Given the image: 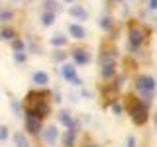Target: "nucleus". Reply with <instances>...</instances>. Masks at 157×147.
I'll use <instances>...</instances> for the list:
<instances>
[{
    "mask_svg": "<svg viewBox=\"0 0 157 147\" xmlns=\"http://www.w3.org/2000/svg\"><path fill=\"white\" fill-rule=\"evenodd\" d=\"M155 86H157V82H155V78L151 75H140L136 78V92L144 98L145 104H149V102L153 100Z\"/></svg>",
    "mask_w": 157,
    "mask_h": 147,
    "instance_id": "f257e3e1",
    "label": "nucleus"
},
{
    "mask_svg": "<svg viewBox=\"0 0 157 147\" xmlns=\"http://www.w3.org/2000/svg\"><path fill=\"white\" fill-rule=\"evenodd\" d=\"M132 100L128 102V114H130L132 118V122H134L136 126H144L145 122H147V104L145 102H141V100H136L134 96H130Z\"/></svg>",
    "mask_w": 157,
    "mask_h": 147,
    "instance_id": "f03ea898",
    "label": "nucleus"
},
{
    "mask_svg": "<svg viewBox=\"0 0 157 147\" xmlns=\"http://www.w3.org/2000/svg\"><path fill=\"white\" fill-rule=\"evenodd\" d=\"M145 39H147L145 29L141 28L140 24L130 22V26H128V45H130L132 51H134V49H140L145 43Z\"/></svg>",
    "mask_w": 157,
    "mask_h": 147,
    "instance_id": "7ed1b4c3",
    "label": "nucleus"
},
{
    "mask_svg": "<svg viewBox=\"0 0 157 147\" xmlns=\"http://www.w3.org/2000/svg\"><path fill=\"white\" fill-rule=\"evenodd\" d=\"M24 122H26V130H28V134H32V135H39L41 134V130H43V120L39 118L33 110H28L24 112Z\"/></svg>",
    "mask_w": 157,
    "mask_h": 147,
    "instance_id": "20e7f679",
    "label": "nucleus"
},
{
    "mask_svg": "<svg viewBox=\"0 0 157 147\" xmlns=\"http://www.w3.org/2000/svg\"><path fill=\"white\" fill-rule=\"evenodd\" d=\"M71 57H73V61H75V65H78V67H85L92 61L90 53H88L86 49H73Z\"/></svg>",
    "mask_w": 157,
    "mask_h": 147,
    "instance_id": "39448f33",
    "label": "nucleus"
},
{
    "mask_svg": "<svg viewBox=\"0 0 157 147\" xmlns=\"http://www.w3.org/2000/svg\"><path fill=\"white\" fill-rule=\"evenodd\" d=\"M43 143L45 145H55L57 139H59V127L57 126H47V130H43Z\"/></svg>",
    "mask_w": 157,
    "mask_h": 147,
    "instance_id": "423d86ee",
    "label": "nucleus"
},
{
    "mask_svg": "<svg viewBox=\"0 0 157 147\" xmlns=\"http://www.w3.org/2000/svg\"><path fill=\"white\" fill-rule=\"evenodd\" d=\"M69 14H71L75 20H81V22L88 20V10L85 6H81V4H73V6L69 8Z\"/></svg>",
    "mask_w": 157,
    "mask_h": 147,
    "instance_id": "0eeeda50",
    "label": "nucleus"
},
{
    "mask_svg": "<svg viewBox=\"0 0 157 147\" xmlns=\"http://www.w3.org/2000/svg\"><path fill=\"white\" fill-rule=\"evenodd\" d=\"M59 75L65 78V81L71 82L73 78L77 77V67H75V65H71V63H63L61 69H59Z\"/></svg>",
    "mask_w": 157,
    "mask_h": 147,
    "instance_id": "6e6552de",
    "label": "nucleus"
},
{
    "mask_svg": "<svg viewBox=\"0 0 157 147\" xmlns=\"http://www.w3.org/2000/svg\"><path fill=\"white\" fill-rule=\"evenodd\" d=\"M77 143V124L69 127V131L63 135V147H75Z\"/></svg>",
    "mask_w": 157,
    "mask_h": 147,
    "instance_id": "1a4fd4ad",
    "label": "nucleus"
},
{
    "mask_svg": "<svg viewBox=\"0 0 157 147\" xmlns=\"http://www.w3.org/2000/svg\"><path fill=\"white\" fill-rule=\"evenodd\" d=\"M32 82H36L37 86H47L49 85V73H45V71H36L32 75Z\"/></svg>",
    "mask_w": 157,
    "mask_h": 147,
    "instance_id": "9d476101",
    "label": "nucleus"
},
{
    "mask_svg": "<svg viewBox=\"0 0 157 147\" xmlns=\"http://www.w3.org/2000/svg\"><path fill=\"white\" fill-rule=\"evenodd\" d=\"M57 120H59V124H63L65 127H71V126L77 124V122L73 120V116H71V112H69V110H61L57 114Z\"/></svg>",
    "mask_w": 157,
    "mask_h": 147,
    "instance_id": "9b49d317",
    "label": "nucleus"
},
{
    "mask_svg": "<svg viewBox=\"0 0 157 147\" xmlns=\"http://www.w3.org/2000/svg\"><path fill=\"white\" fill-rule=\"evenodd\" d=\"M69 33L75 39H85L86 37V29L82 26H78V24H71V26H69Z\"/></svg>",
    "mask_w": 157,
    "mask_h": 147,
    "instance_id": "f8f14e48",
    "label": "nucleus"
},
{
    "mask_svg": "<svg viewBox=\"0 0 157 147\" xmlns=\"http://www.w3.org/2000/svg\"><path fill=\"white\" fill-rule=\"evenodd\" d=\"M14 145H16V147H29L28 135L22 134V131H16V134H14Z\"/></svg>",
    "mask_w": 157,
    "mask_h": 147,
    "instance_id": "ddd939ff",
    "label": "nucleus"
},
{
    "mask_svg": "<svg viewBox=\"0 0 157 147\" xmlns=\"http://www.w3.org/2000/svg\"><path fill=\"white\" fill-rule=\"evenodd\" d=\"M14 10H10V8H2L0 10V24H10L14 20Z\"/></svg>",
    "mask_w": 157,
    "mask_h": 147,
    "instance_id": "4468645a",
    "label": "nucleus"
},
{
    "mask_svg": "<svg viewBox=\"0 0 157 147\" xmlns=\"http://www.w3.org/2000/svg\"><path fill=\"white\" fill-rule=\"evenodd\" d=\"M53 22H55V12H49V10H43V14H41V26H53Z\"/></svg>",
    "mask_w": 157,
    "mask_h": 147,
    "instance_id": "2eb2a0df",
    "label": "nucleus"
},
{
    "mask_svg": "<svg viewBox=\"0 0 157 147\" xmlns=\"http://www.w3.org/2000/svg\"><path fill=\"white\" fill-rule=\"evenodd\" d=\"M49 43H51V47H65L67 45V37L61 36V33H55V36L49 39Z\"/></svg>",
    "mask_w": 157,
    "mask_h": 147,
    "instance_id": "dca6fc26",
    "label": "nucleus"
},
{
    "mask_svg": "<svg viewBox=\"0 0 157 147\" xmlns=\"http://www.w3.org/2000/svg\"><path fill=\"white\" fill-rule=\"evenodd\" d=\"M98 26H100L102 29H104V32H110V29H112V26H114V22H112V18L108 16V14H104V16H102L100 20H98Z\"/></svg>",
    "mask_w": 157,
    "mask_h": 147,
    "instance_id": "f3484780",
    "label": "nucleus"
},
{
    "mask_svg": "<svg viewBox=\"0 0 157 147\" xmlns=\"http://www.w3.org/2000/svg\"><path fill=\"white\" fill-rule=\"evenodd\" d=\"M14 37H16V32H14L12 28H2L0 29V39H2V41H12Z\"/></svg>",
    "mask_w": 157,
    "mask_h": 147,
    "instance_id": "a211bd4d",
    "label": "nucleus"
},
{
    "mask_svg": "<svg viewBox=\"0 0 157 147\" xmlns=\"http://www.w3.org/2000/svg\"><path fill=\"white\" fill-rule=\"evenodd\" d=\"M10 108H12L14 116H24V108H22V102L16 100V98H10Z\"/></svg>",
    "mask_w": 157,
    "mask_h": 147,
    "instance_id": "6ab92c4d",
    "label": "nucleus"
},
{
    "mask_svg": "<svg viewBox=\"0 0 157 147\" xmlns=\"http://www.w3.org/2000/svg\"><path fill=\"white\" fill-rule=\"evenodd\" d=\"M51 59H53V61H55V63H63V61H65V59H67V53L63 51V49L55 47V51L51 53Z\"/></svg>",
    "mask_w": 157,
    "mask_h": 147,
    "instance_id": "aec40b11",
    "label": "nucleus"
},
{
    "mask_svg": "<svg viewBox=\"0 0 157 147\" xmlns=\"http://www.w3.org/2000/svg\"><path fill=\"white\" fill-rule=\"evenodd\" d=\"M12 47H14V51H26V43H24L22 39H18V37L12 39Z\"/></svg>",
    "mask_w": 157,
    "mask_h": 147,
    "instance_id": "412c9836",
    "label": "nucleus"
},
{
    "mask_svg": "<svg viewBox=\"0 0 157 147\" xmlns=\"http://www.w3.org/2000/svg\"><path fill=\"white\" fill-rule=\"evenodd\" d=\"M110 108H112V112H114V114H116V116H120V114H122V112H124V106H122V104H120V102H114V100H112V102H110Z\"/></svg>",
    "mask_w": 157,
    "mask_h": 147,
    "instance_id": "4be33fe9",
    "label": "nucleus"
},
{
    "mask_svg": "<svg viewBox=\"0 0 157 147\" xmlns=\"http://www.w3.org/2000/svg\"><path fill=\"white\" fill-rule=\"evenodd\" d=\"M43 8L49 10V12H55V10H57V2H55V0H43Z\"/></svg>",
    "mask_w": 157,
    "mask_h": 147,
    "instance_id": "5701e85b",
    "label": "nucleus"
},
{
    "mask_svg": "<svg viewBox=\"0 0 157 147\" xmlns=\"http://www.w3.org/2000/svg\"><path fill=\"white\" fill-rule=\"evenodd\" d=\"M26 51H14V61L16 63H26Z\"/></svg>",
    "mask_w": 157,
    "mask_h": 147,
    "instance_id": "b1692460",
    "label": "nucleus"
},
{
    "mask_svg": "<svg viewBox=\"0 0 157 147\" xmlns=\"http://www.w3.org/2000/svg\"><path fill=\"white\" fill-rule=\"evenodd\" d=\"M8 139V127L6 126H0V141Z\"/></svg>",
    "mask_w": 157,
    "mask_h": 147,
    "instance_id": "393cba45",
    "label": "nucleus"
},
{
    "mask_svg": "<svg viewBox=\"0 0 157 147\" xmlns=\"http://www.w3.org/2000/svg\"><path fill=\"white\" fill-rule=\"evenodd\" d=\"M147 10L155 12V10H157V0H149V2H147Z\"/></svg>",
    "mask_w": 157,
    "mask_h": 147,
    "instance_id": "a878e982",
    "label": "nucleus"
},
{
    "mask_svg": "<svg viewBox=\"0 0 157 147\" xmlns=\"http://www.w3.org/2000/svg\"><path fill=\"white\" fill-rule=\"evenodd\" d=\"M126 147H136V137L134 135H128V145Z\"/></svg>",
    "mask_w": 157,
    "mask_h": 147,
    "instance_id": "bb28decb",
    "label": "nucleus"
},
{
    "mask_svg": "<svg viewBox=\"0 0 157 147\" xmlns=\"http://www.w3.org/2000/svg\"><path fill=\"white\" fill-rule=\"evenodd\" d=\"M71 85H75V86H81V85H82V81H81L78 77H75V78L71 81Z\"/></svg>",
    "mask_w": 157,
    "mask_h": 147,
    "instance_id": "cd10ccee",
    "label": "nucleus"
},
{
    "mask_svg": "<svg viewBox=\"0 0 157 147\" xmlns=\"http://www.w3.org/2000/svg\"><path fill=\"white\" fill-rule=\"evenodd\" d=\"M53 100H55V102H61V94H59V90L53 92Z\"/></svg>",
    "mask_w": 157,
    "mask_h": 147,
    "instance_id": "c85d7f7f",
    "label": "nucleus"
},
{
    "mask_svg": "<svg viewBox=\"0 0 157 147\" xmlns=\"http://www.w3.org/2000/svg\"><path fill=\"white\" fill-rule=\"evenodd\" d=\"M63 2H69V4H73V2H75V0H63Z\"/></svg>",
    "mask_w": 157,
    "mask_h": 147,
    "instance_id": "c756f323",
    "label": "nucleus"
},
{
    "mask_svg": "<svg viewBox=\"0 0 157 147\" xmlns=\"http://www.w3.org/2000/svg\"><path fill=\"white\" fill-rule=\"evenodd\" d=\"M86 147H92V143H86ZM94 147H96V145H94Z\"/></svg>",
    "mask_w": 157,
    "mask_h": 147,
    "instance_id": "7c9ffc66",
    "label": "nucleus"
},
{
    "mask_svg": "<svg viewBox=\"0 0 157 147\" xmlns=\"http://www.w3.org/2000/svg\"><path fill=\"white\" fill-rule=\"evenodd\" d=\"M155 126H157V114H155Z\"/></svg>",
    "mask_w": 157,
    "mask_h": 147,
    "instance_id": "2f4dec72",
    "label": "nucleus"
},
{
    "mask_svg": "<svg viewBox=\"0 0 157 147\" xmlns=\"http://www.w3.org/2000/svg\"><path fill=\"white\" fill-rule=\"evenodd\" d=\"M114 2H124V0H114Z\"/></svg>",
    "mask_w": 157,
    "mask_h": 147,
    "instance_id": "473e14b6",
    "label": "nucleus"
},
{
    "mask_svg": "<svg viewBox=\"0 0 157 147\" xmlns=\"http://www.w3.org/2000/svg\"><path fill=\"white\" fill-rule=\"evenodd\" d=\"M16 2H20V0H16Z\"/></svg>",
    "mask_w": 157,
    "mask_h": 147,
    "instance_id": "72a5a7b5",
    "label": "nucleus"
}]
</instances>
